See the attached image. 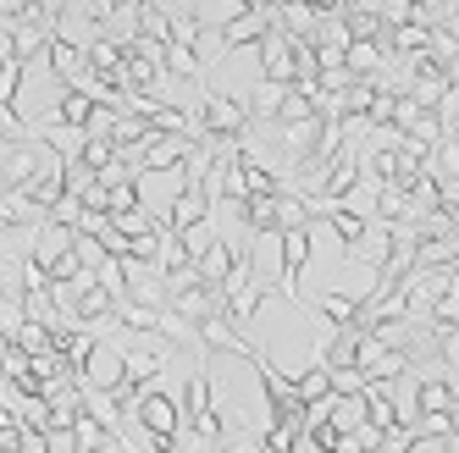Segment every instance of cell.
Returning <instances> with one entry per match:
<instances>
[{"label":"cell","mask_w":459,"mask_h":453,"mask_svg":"<svg viewBox=\"0 0 459 453\" xmlns=\"http://www.w3.org/2000/svg\"><path fill=\"white\" fill-rule=\"evenodd\" d=\"M12 78H17V61H6V67H0V100L12 94Z\"/></svg>","instance_id":"obj_1"}]
</instances>
